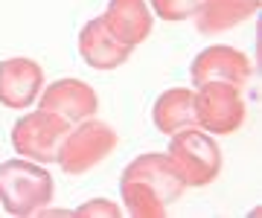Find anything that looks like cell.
Segmentation results:
<instances>
[{
    "mask_svg": "<svg viewBox=\"0 0 262 218\" xmlns=\"http://www.w3.org/2000/svg\"><path fill=\"white\" fill-rule=\"evenodd\" d=\"M79 56L84 58V64L94 70H117L128 61L131 47H125L122 41H117L111 35V29L102 23V18L88 20L79 32Z\"/></svg>",
    "mask_w": 262,
    "mask_h": 218,
    "instance_id": "obj_10",
    "label": "cell"
},
{
    "mask_svg": "<svg viewBox=\"0 0 262 218\" xmlns=\"http://www.w3.org/2000/svg\"><path fill=\"white\" fill-rule=\"evenodd\" d=\"M256 9H259V0H198L192 18L201 35L215 38L253 18Z\"/></svg>",
    "mask_w": 262,
    "mask_h": 218,
    "instance_id": "obj_12",
    "label": "cell"
},
{
    "mask_svg": "<svg viewBox=\"0 0 262 218\" xmlns=\"http://www.w3.org/2000/svg\"><path fill=\"white\" fill-rule=\"evenodd\" d=\"M56 183L41 163L6 160L0 166V201L9 215H38L53 201Z\"/></svg>",
    "mask_w": 262,
    "mask_h": 218,
    "instance_id": "obj_2",
    "label": "cell"
},
{
    "mask_svg": "<svg viewBox=\"0 0 262 218\" xmlns=\"http://www.w3.org/2000/svg\"><path fill=\"white\" fill-rule=\"evenodd\" d=\"M166 154L187 186H207L222 172V152L215 146L213 134L198 131V125L172 134Z\"/></svg>",
    "mask_w": 262,
    "mask_h": 218,
    "instance_id": "obj_4",
    "label": "cell"
},
{
    "mask_svg": "<svg viewBox=\"0 0 262 218\" xmlns=\"http://www.w3.org/2000/svg\"><path fill=\"white\" fill-rule=\"evenodd\" d=\"M120 146V137L108 123H96L94 116L79 123L76 128H70L61 142V152H58V166L67 175H88L96 166H102L108 157L114 154V149Z\"/></svg>",
    "mask_w": 262,
    "mask_h": 218,
    "instance_id": "obj_3",
    "label": "cell"
},
{
    "mask_svg": "<svg viewBox=\"0 0 262 218\" xmlns=\"http://www.w3.org/2000/svg\"><path fill=\"white\" fill-rule=\"evenodd\" d=\"M44 90V70L32 58H9L0 64V105L12 111L32 108Z\"/></svg>",
    "mask_w": 262,
    "mask_h": 218,
    "instance_id": "obj_9",
    "label": "cell"
},
{
    "mask_svg": "<svg viewBox=\"0 0 262 218\" xmlns=\"http://www.w3.org/2000/svg\"><path fill=\"white\" fill-rule=\"evenodd\" d=\"M102 23L111 29V35L117 41L134 50L151 35L155 15H151L146 0H111L102 15Z\"/></svg>",
    "mask_w": 262,
    "mask_h": 218,
    "instance_id": "obj_11",
    "label": "cell"
},
{
    "mask_svg": "<svg viewBox=\"0 0 262 218\" xmlns=\"http://www.w3.org/2000/svg\"><path fill=\"white\" fill-rule=\"evenodd\" d=\"M73 125H67L64 119L47 114V111H32V114L20 116L15 128H12V146L24 160L32 163H56L58 152H61V142H64L67 131Z\"/></svg>",
    "mask_w": 262,
    "mask_h": 218,
    "instance_id": "obj_5",
    "label": "cell"
},
{
    "mask_svg": "<svg viewBox=\"0 0 262 218\" xmlns=\"http://www.w3.org/2000/svg\"><path fill=\"white\" fill-rule=\"evenodd\" d=\"M151 119L158 125V131L166 137L184 131V128H195V87H172L166 93H160L151 108Z\"/></svg>",
    "mask_w": 262,
    "mask_h": 218,
    "instance_id": "obj_13",
    "label": "cell"
},
{
    "mask_svg": "<svg viewBox=\"0 0 262 218\" xmlns=\"http://www.w3.org/2000/svg\"><path fill=\"white\" fill-rule=\"evenodd\" d=\"M41 111L64 119L67 125H79L91 119L99 108V96L91 85H84L79 79H58L41 93Z\"/></svg>",
    "mask_w": 262,
    "mask_h": 218,
    "instance_id": "obj_8",
    "label": "cell"
},
{
    "mask_svg": "<svg viewBox=\"0 0 262 218\" xmlns=\"http://www.w3.org/2000/svg\"><path fill=\"white\" fill-rule=\"evenodd\" d=\"M251 58L242 50L227 47V44H213V47L201 50L189 67V79L192 87L210 85V82H227V85L245 87L251 82Z\"/></svg>",
    "mask_w": 262,
    "mask_h": 218,
    "instance_id": "obj_7",
    "label": "cell"
},
{
    "mask_svg": "<svg viewBox=\"0 0 262 218\" xmlns=\"http://www.w3.org/2000/svg\"><path fill=\"white\" fill-rule=\"evenodd\" d=\"M195 6H198V0H149L151 15H158L163 20H172V23L192 18Z\"/></svg>",
    "mask_w": 262,
    "mask_h": 218,
    "instance_id": "obj_14",
    "label": "cell"
},
{
    "mask_svg": "<svg viewBox=\"0 0 262 218\" xmlns=\"http://www.w3.org/2000/svg\"><path fill=\"white\" fill-rule=\"evenodd\" d=\"M187 183L169 160V154L151 152L125 166L120 178V195L125 201L128 215L134 218H160L184 195Z\"/></svg>",
    "mask_w": 262,
    "mask_h": 218,
    "instance_id": "obj_1",
    "label": "cell"
},
{
    "mask_svg": "<svg viewBox=\"0 0 262 218\" xmlns=\"http://www.w3.org/2000/svg\"><path fill=\"white\" fill-rule=\"evenodd\" d=\"M242 87L227 82H210L195 87V114L198 128L210 134H233L245 123V99Z\"/></svg>",
    "mask_w": 262,
    "mask_h": 218,
    "instance_id": "obj_6",
    "label": "cell"
},
{
    "mask_svg": "<svg viewBox=\"0 0 262 218\" xmlns=\"http://www.w3.org/2000/svg\"><path fill=\"white\" fill-rule=\"evenodd\" d=\"M76 215H79V218H88V215L117 218V215H120V207H117V204H111L108 198H94V201H88V204H82V207L76 209Z\"/></svg>",
    "mask_w": 262,
    "mask_h": 218,
    "instance_id": "obj_15",
    "label": "cell"
}]
</instances>
